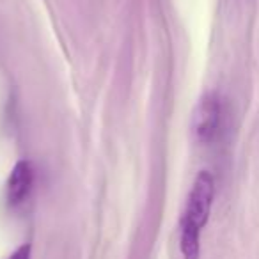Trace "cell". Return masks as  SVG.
Returning <instances> with one entry per match:
<instances>
[{
	"instance_id": "4",
	"label": "cell",
	"mask_w": 259,
	"mask_h": 259,
	"mask_svg": "<svg viewBox=\"0 0 259 259\" xmlns=\"http://www.w3.org/2000/svg\"><path fill=\"white\" fill-rule=\"evenodd\" d=\"M180 247L185 259H199V255H201V231L181 226Z\"/></svg>"
},
{
	"instance_id": "1",
	"label": "cell",
	"mask_w": 259,
	"mask_h": 259,
	"mask_svg": "<svg viewBox=\"0 0 259 259\" xmlns=\"http://www.w3.org/2000/svg\"><path fill=\"white\" fill-rule=\"evenodd\" d=\"M213 197H215V178L209 170H201L188 194L187 208L181 217V226L202 231V227L208 224Z\"/></svg>"
},
{
	"instance_id": "3",
	"label": "cell",
	"mask_w": 259,
	"mask_h": 259,
	"mask_svg": "<svg viewBox=\"0 0 259 259\" xmlns=\"http://www.w3.org/2000/svg\"><path fill=\"white\" fill-rule=\"evenodd\" d=\"M34 185V169L32 163L27 160H20L15 167H13L11 174L8 180V202L11 206H18L29 197L30 190Z\"/></svg>"
},
{
	"instance_id": "2",
	"label": "cell",
	"mask_w": 259,
	"mask_h": 259,
	"mask_svg": "<svg viewBox=\"0 0 259 259\" xmlns=\"http://www.w3.org/2000/svg\"><path fill=\"white\" fill-rule=\"evenodd\" d=\"M222 126V103L215 93L202 96L194 110L192 117V132L201 144H211L220 134Z\"/></svg>"
},
{
	"instance_id": "5",
	"label": "cell",
	"mask_w": 259,
	"mask_h": 259,
	"mask_svg": "<svg viewBox=\"0 0 259 259\" xmlns=\"http://www.w3.org/2000/svg\"><path fill=\"white\" fill-rule=\"evenodd\" d=\"M9 259H30V245L23 243L22 247H18L11 255H9Z\"/></svg>"
}]
</instances>
